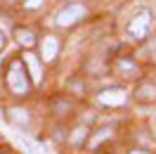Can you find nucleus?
Masks as SVG:
<instances>
[{
  "instance_id": "nucleus-1",
  "label": "nucleus",
  "mask_w": 156,
  "mask_h": 154,
  "mask_svg": "<svg viewBox=\"0 0 156 154\" xmlns=\"http://www.w3.org/2000/svg\"><path fill=\"white\" fill-rule=\"evenodd\" d=\"M7 86L14 95H26L31 88V81L26 76V67L24 62H12L10 69H7Z\"/></svg>"
},
{
  "instance_id": "nucleus-2",
  "label": "nucleus",
  "mask_w": 156,
  "mask_h": 154,
  "mask_svg": "<svg viewBox=\"0 0 156 154\" xmlns=\"http://www.w3.org/2000/svg\"><path fill=\"white\" fill-rule=\"evenodd\" d=\"M83 17H85V7H83L80 2H69V5H64V7L57 12L55 24H57V26H71V24L80 21Z\"/></svg>"
},
{
  "instance_id": "nucleus-3",
  "label": "nucleus",
  "mask_w": 156,
  "mask_h": 154,
  "mask_svg": "<svg viewBox=\"0 0 156 154\" xmlns=\"http://www.w3.org/2000/svg\"><path fill=\"white\" fill-rule=\"evenodd\" d=\"M149 19H151L149 10H140L128 24V36L133 40H144L147 33H149Z\"/></svg>"
},
{
  "instance_id": "nucleus-4",
  "label": "nucleus",
  "mask_w": 156,
  "mask_h": 154,
  "mask_svg": "<svg viewBox=\"0 0 156 154\" xmlns=\"http://www.w3.org/2000/svg\"><path fill=\"white\" fill-rule=\"evenodd\" d=\"M97 102L104 107H123L128 102V93L123 88H104L97 93Z\"/></svg>"
},
{
  "instance_id": "nucleus-5",
  "label": "nucleus",
  "mask_w": 156,
  "mask_h": 154,
  "mask_svg": "<svg viewBox=\"0 0 156 154\" xmlns=\"http://www.w3.org/2000/svg\"><path fill=\"white\" fill-rule=\"evenodd\" d=\"M24 67H29L31 81H33V83H40V81H43V67H40V62H38L36 55L26 52V55H24Z\"/></svg>"
},
{
  "instance_id": "nucleus-6",
  "label": "nucleus",
  "mask_w": 156,
  "mask_h": 154,
  "mask_svg": "<svg viewBox=\"0 0 156 154\" xmlns=\"http://www.w3.org/2000/svg\"><path fill=\"white\" fill-rule=\"evenodd\" d=\"M40 52H43V59H45V62H52V59L57 57V52H59V40L55 38V36H48V38L43 40Z\"/></svg>"
},
{
  "instance_id": "nucleus-7",
  "label": "nucleus",
  "mask_w": 156,
  "mask_h": 154,
  "mask_svg": "<svg viewBox=\"0 0 156 154\" xmlns=\"http://www.w3.org/2000/svg\"><path fill=\"white\" fill-rule=\"evenodd\" d=\"M135 97L140 102H154L156 100V86L154 83H142V86L135 90Z\"/></svg>"
},
{
  "instance_id": "nucleus-8",
  "label": "nucleus",
  "mask_w": 156,
  "mask_h": 154,
  "mask_svg": "<svg viewBox=\"0 0 156 154\" xmlns=\"http://www.w3.org/2000/svg\"><path fill=\"white\" fill-rule=\"evenodd\" d=\"M14 38L19 43L21 48H33V43H36V33L29 29H17L14 31Z\"/></svg>"
},
{
  "instance_id": "nucleus-9",
  "label": "nucleus",
  "mask_w": 156,
  "mask_h": 154,
  "mask_svg": "<svg viewBox=\"0 0 156 154\" xmlns=\"http://www.w3.org/2000/svg\"><path fill=\"white\" fill-rule=\"evenodd\" d=\"M7 116H10V123H14V126H26L29 123V112H26V109H19V107L7 109Z\"/></svg>"
},
{
  "instance_id": "nucleus-10",
  "label": "nucleus",
  "mask_w": 156,
  "mask_h": 154,
  "mask_svg": "<svg viewBox=\"0 0 156 154\" xmlns=\"http://www.w3.org/2000/svg\"><path fill=\"white\" fill-rule=\"evenodd\" d=\"M111 133H114V128H111V126L97 128V130L92 133V138H90V147H92V149H97V147L104 142V140H109V135H111Z\"/></svg>"
},
{
  "instance_id": "nucleus-11",
  "label": "nucleus",
  "mask_w": 156,
  "mask_h": 154,
  "mask_svg": "<svg viewBox=\"0 0 156 154\" xmlns=\"http://www.w3.org/2000/svg\"><path fill=\"white\" fill-rule=\"evenodd\" d=\"M85 135H88V128H85V126H78L76 130L71 133V145H73V147H80V145L85 142Z\"/></svg>"
},
{
  "instance_id": "nucleus-12",
  "label": "nucleus",
  "mask_w": 156,
  "mask_h": 154,
  "mask_svg": "<svg viewBox=\"0 0 156 154\" xmlns=\"http://www.w3.org/2000/svg\"><path fill=\"white\" fill-rule=\"evenodd\" d=\"M116 69H118V71H123L126 76H130V74H135V71H137V67L133 64V62H128V59H118Z\"/></svg>"
},
{
  "instance_id": "nucleus-13",
  "label": "nucleus",
  "mask_w": 156,
  "mask_h": 154,
  "mask_svg": "<svg viewBox=\"0 0 156 154\" xmlns=\"http://www.w3.org/2000/svg\"><path fill=\"white\" fill-rule=\"evenodd\" d=\"M43 5H45V0H24V7L26 10H38Z\"/></svg>"
},
{
  "instance_id": "nucleus-14",
  "label": "nucleus",
  "mask_w": 156,
  "mask_h": 154,
  "mask_svg": "<svg viewBox=\"0 0 156 154\" xmlns=\"http://www.w3.org/2000/svg\"><path fill=\"white\" fill-rule=\"evenodd\" d=\"M130 154H149V152H144V149H133Z\"/></svg>"
},
{
  "instance_id": "nucleus-15",
  "label": "nucleus",
  "mask_w": 156,
  "mask_h": 154,
  "mask_svg": "<svg viewBox=\"0 0 156 154\" xmlns=\"http://www.w3.org/2000/svg\"><path fill=\"white\" fill-rule=\"evenodd\" d=\"M0 45H5V33L0 31Z\"/></svg>"
},
{
  "instance_id": "nucleus-16",
  "label": "nucleus",
  "mask_w": 156,
  "mask_h": 154,
  "mask_svg": "<svg viewBox=\"0 0 156 154\" xmlns=\"http://www.w3.org/2000/svg\"><path fill=\"white\" fill-rule=\"evenodd\" d=\"M154 17H156V7H154Z\"/></svg>"
},
{
  "instance_id": "nucleus-17",
  "label": "nucleus",
  "mask_w": 156,
  "mask_h": 154,
  "mask_svg": "<svg viewBox=\"0 0 156 154\" xmlns=\"http://www.w3.org/2000/svg\"><path fill=\"white\" fill-rule=\"evenodd\" d=\"M154 62H156V52H154Z\"/></svg>"
},
{
  "instance_id": "nucleus-18",
  "label": "nucleus",
  "mask_w": 156,
  "mask_h": 154,
  "mask_svg": "<svg viewBox=\"0 0 156 154\" xmlns=\"http://www.w3.org/2000/svg\"><path fill=\"white\" fill-rule=\"evenodd\" d=\"M154 123H156V119H154Z\"/></svg>"
}]
</instances>
